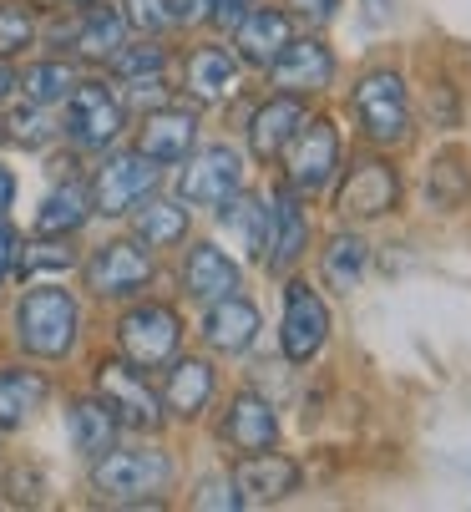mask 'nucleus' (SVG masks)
Wrapping results in <instances>:
<instances>
[{
    "mask_svg": "<svg viewBox=\"0 0 471 512\" xmlns=\"http://www.w3.org/2000/svg\"><path fill=\"white\" fill-rule=\"evenodd\" d=\"M82 330V305L61 284H31L16 305V340L36 360H66Z\"/></svg>",
    "mask_w": 471,
    "mask_h": 512,
    "instance_id": "f257e3e1",
    "label": "nucleus"
},
{
    "mask_svg": "<svg viewBox=\"0 0 471 512\" xmlns=\"http://www.w3.org/2000/svg\"><path fill=\"white\" fill-rule=\"evenodd\" d=\"M173 482V457L163 447H107L92 467V487L107 502H152Z\"/></svg>",
    "mask_w": 471,
    "mask_h": 512,
    "instance_id": "f03ea898",
    "label": "nucleus"
},
{
    "mask_svg": "<svg viewBox=\"0 0 471 512\" xmlns=\"http://www.w3.org/2000/svg\"><path fill=\"white\" fill-rule=\"evenodd\" d=\"M117 345H122V360H132L137 371H157L168 365L183 345V320L173 305H132L122 320H117Z\"/></svg>",
    "mask_w": 471,
    "mask_h": 512,
    "instance_id": "7ed1b4c3",
    "label": "nucleus"
},
{
    "mask_svg": "<svg viewBox=\"0 0 471 512\" xmlns=\"http://www.w3.org/2000/svg\"><path fill=\"white\" fill-rule=\"evenodd\" d=\"M127 127V107L107 82H76L66 97V137L82 153H107Z\"/></svg>",
    "mask_w": 471,
    "mask_h": 512,
    "instance_id": "20e7f679",
    "label": "nucleus"
},
{
    "mask_svg": "<svg viewBox=\"0 0 471 512\" xmlns=\"http://www.w3.org/2000/svg\"><path fill=\"white\" fill-rule=\"evenodd\" d=\"M97 396L107 401V411L117 416V426H137V431H157L168 421L163 396L147 386V376L132 360H102L97 365Z\"/></svg>",
    "mask_w": 471,
    "mask_h": 512,
    "instance_id": "39448f33",
    "label": "nucleus"
},
{
    "mask_svg": "<svg viewBox=\"0 0 471 512\" xmlns=\"http://www.w3.org/2000/svg\"><path fill=\"white\" fill-rule=\"evenodd\" d=\"M284 148H289V188L299 198L330 188V178L340 168V132L330 117H304Z\"/></svg>",
    "mask_w": 471,
    "mask_h": 512,
    "instance_id": "423d86ee",
    "label": "nucleus"
},
{
    "mask_svg": "<svg viewBox=\"0 0 471 512\" xmlns=\"http://www.w3.org/2000/svg\"><path fill=\"white\" fill-rule=\"evenodd\" d=\"M152 188H157V163L132 148V153L102 158V168L92 173V188H87V193H92V213H102V218H127Z\"/></svg>",
    "mask_w": 471,
    "mask_h": 512,
    "instance_id": "0eeeda50",
    "label": "nucleus"
},
{
    "mask_svg": "<svg viewBox=\"0 0 471 512\" xmlns=\"http://www.w3.org/2000/svg\"><path fill=\"white\" fill-rule=\"evenodd\" d=\"M152 279V249L142 239H112L87 259V289L97 300H132Z\"/></svg>",
    "mask_w": 471,
    "mask_h": 512,
    "instance_id": "6e6552de",
    "label": "nucleus"
},
{
    "mask_svg": "<svg viewBox=\"0 0 471 512\" xmlns=\"http://www.w3.org/2000/svg\"><path fill=\"white\" fill-rule=\"evenodd\" d=\"M183 178H178V193L183 203H198V208H218L223 198H233L244 188V158L228 148V142H213L203 153H188L183 158Z\"/></svg>",
    "mask_w": 471,
    "mask_h": 512,
    "instance_id": "1a4fd4ad",
    "label": "nucleus"
},
{
    "mask_svg": "<svg viewBox=\"0 0 471 512\" xmlns=\"http://www.w3.org/2000/svg\"><path fill=\"white\" fill-rule=\"evenodd\" d=\"M355 112L365 122V132L375 142H401L411 127V102H406V82L396 71H370L355 87Z\"/></svg>",
    "mask_w": 471,
    "mask_h": 512,
    "instance_id": "9d476101",
    "label": "nucleus"
},
{
    "mask_svg": "<svg viewBox=\"0 0 471 512\" xmlns=\"http://www.w3.org/2000/svg\"><path fill=\"white\" fill-rule=\"evenodd\" d=\"M279 340H284V355L289 360H314L325 350V340H330V310H325V300L314 295L309 284H284V330H279Z\"/></svg>",
    "mask_w": 471,
    "mask_h": 512,
    "instance_id": "9b49d317",
    "label": "nucleus"
},
{
    "mask_svg": "<svg viewBox=\"0 0 471 512\" xmlns=\"http://www.w3.org/2000/svg\"><path fill=\"white\" fill-rule=\"evenodd\" d=\"M198 142V117L188 107H152L137 127V153L152 158L157 168L168 163H183Z\"/></svg>",
    "mask_w": 471,
    "mask_h": 512,
    "instance_id": "f8f14e48",
    "label": "nucleus"
},
{
    "mask_svg": "<svg viewBox=\"0 0 471 512\" xmlns=\"http://www.w3.org/2000/svg\"><path fill=\"white\" fill-rule=\"evenodd\" d=\"M269 77H274V87H284V92H320V87H330V77H335V56H330V46L325 41H314V36H289L284 41V51L269 61Z\"/></svg>",
    "mask_w": 471,
    "mask_h": 512,
    "instance_id": "ddd939ff",
    "label": "nucleus"
},
{
    "mask_svg": "<svg viewBox=\"0 0 471 512\" xmlns=\"http://www.w3.org/2000/svg\"><path fill=\"white\" fill-rule=\"evenodd\" d=\"M396 198H401L396 168H385V163H360V168H350V178L340 183L335 208H340L345 218H380V213L396 208Z\"/></svg>",
    "mask_w": 471,
    "mask_h": 512,
    "instance_id": "4468645a",
    "label": "nucleus"
},
{
    "mask_svg": "<svg viewBox=\"0 0 471 512\" xmlns=\"http://www.w3.org/2000/svg\"><path fill=\"white\" fill-rule=\"evenodd\" d=\"M218 229L228 234L233 249H244L249 259H264L269 254V229H274V208L259 198V193H233L218 203Z\"/></svg>",
    "mask_w": 471,
    "mask_h": 512,
    "instance_id": "2eb2a0df",
    "label": "nucleus"
},
{
    "mask_svg": "<svg viewBox=\"0 0 471 512\" xmlns=\"http://www.w3.org/2000/svg\"><path fill=\"white\" fill-rule=\"evenodd\" d=\"M203 340H208L218 355H244V350L259 340V310H254L244 295L213 300L208 315H203Z\"/></svg>",
    "mask_w": 471,
    "mask_h": 512,
    "instance_id": "dca6fc26",
    "label": "nucleus"
},
{
    "mask_svg": "<svg viewBox=\"0 0 471 512\" xmlns=\"http://www.w3.org/2000/svg\"><path fill=\"white\" fill-rule=\"evenodd\" d=\"M233 487L244 492V502H279L299 487V467L279 452H244V462L233 467Z\"/></svg>",
    "mask_w": 471,
    "mask_h": 512,
    "instance_id": "f3484780",
    "label": "nucleus"
},
{
    "mask_svg": "<svg viewBox=\"0 0 471 512\" xmlns=\"http://www.w3.org/2000/svg\"><path fill=\"white\" fill-rule=\"evenodd\" d=\"M173 371L163 381V411L178 416V421H193L203 416V406L213 401V365L198 360V355H183V360H168Z\"/></svg>",
    "mask_w": 471,
    "mask_h": 512,
    "instance_id": "a211bd4d",
    "label": "nucleus"
},
{
    "mask_svg": "<svg viewBox=\"0 0 471 512\" xmlns=\"http://www.w3.org/2000/svg\"><path fill=\"white\" fill-rule=\"evenodd\" d=\"M299 122H304V102H299L294 92L269 97V102L249 117V148H254V158H259V163L279 158V153H284V142L294 137Z\"/></svg>",
    "mask_w": 471,
    "mask_h": 512,
    "instance_id": "6ab92c4d",
    "label": "nucleus"
},
{
    "mask_svg": "<svg viewBox=\"0 0 471 512\" xmlns=\"http://www.w3.org/2000/svg\"><path fill=\"white\" fill-rule=\"evenodd\" d=\"M183 284H188L193 300L213 305L223 295H239V264H233L218 244H193L188 264H183Z\"/></svg>",
    "mask_w": 471,
    "mask_h": 512,
    "instance_id": "aec40b11",
    "label": "nucleus"
},
{
    "mask_svg": "<svg viewBox=\"0 0 471 512\" xmlns=\"http://www.w3.org/2000/svg\"><path fill=\"white\" fill-rule=\"evenodd\" d=\"M51 396V381L26 365H0V431H21Z\"/></svg>",
    "mask_w": 471,
    "mask_h": 512,
    "instance_id": "412c9836",
    "label": "nucleus"
},
{
    "mask_svg": "<svg viewBox=\"0 0 471 512\" xmlns=\"http://www.w3.org/2000/svg\"><path fill=\"white\" fill-rule=\"evenodd\" d=\"M233 41H239V56L259 71H269V61L284 51L289 41V16L274 11V6H254L239 26H233Z\"/></svg>",
    "mask_w": 471,
    "mask_h": 512,
    "instance_id": "4be33fe9",
    "label": "nucleus"
},
{
    "mask_svg": "<svg viewBox=\"0 0 471 512\" xmlns=\"http://www.w3.org/2000/svg\"><path fill=\"white\" fill-rule=\"evenodd\" d=\"M223 431H228V442L239 452H264V447H274V436H279V416H274V406L264 396L244 391V396H233Z\"/></svg>",
    "mask_w": 471,
    "mask_h": 512,
    "instance_id": "5701e85b",
    "label": "nucleus"
},
{
    "mask_svg": "<svg viewBox=\"0 0 471 512\" xmlns=\"http://www.w3.org/2000/svg\"><path fill=\"white\" fill-rule=\"evenodd\" d=\"M309 249V218L299 208V193L294 188H279L274 193V229H269V269H289L299 254Z\"/></svg>",
    "mask_w": 471,
    "mask_h": 512,
    "instance_id": "b1692460",
    "label": "nucleus"
},
{
    "mask_svg": "<svg viewBox=\"0 0 471 512\" xmlns=\"http://www.w3.org/2000/svg\"><path fill=\"white\" fill-rule=\"evenodd\" d=\"M66 436L82 457H102L107 447H117V416L107 411L102 396H82L66 406Z\"/></svg>",
    "mask_w": 471,
    "mask_h": 512,
    "instance_id": "393cba45",
    "label": "nucleus"
},
{
    "mask_svg": "<svg viewBox=\"0 0 471 512\" xmlns=\"http://www.w3.org/2000/svg\"><path fill=\"white\" fill-rule=\"evenodd\" d=\"M112 71L127 87V97H157L163 92V77H168V51L152 41H137V46L122 41V51L112 56Z\"/></svg>",
    "mask_w": 471,
    "mask_h": 512,
    "instance_id": "a878e982",
    "label": "nucleus"
},
{
    "mask_svg": "<svg viewBox=\"0 0 471 512\" xmlns=\"http://www.w3.org/2000/svg\"><path fill=\"white\" fill-rule=\"evenodd\" d=\"M188 92L198 102H228L239 92V61H233L223 46H198L188 56Z\"/></svg>",
    "mask_w": 471,
    "mask_h": 512,
    "instance_id": "bb28decb",
    "label": "nucleus"
},
{
    "mask_svg": "<svg viewBox=\"0 0 471 512\" xmlns=\"http://www.w3.org/2000/svg\"><path fill=\"white\" fill-rule=\"evenodd\" d=\"M87 218H92V193H87L82 183H61V188L46 193V203H41V213H36V234L66 239V234L82 229Z\"/></svg>",
    "mask_w": 471,
    "mask_h": 512,
    "instance_id": "cd10ccee",
    "label": "nucleus"
},
{
    "mask_svg": "<svg viewBox=\"0 0 471 512\" xmlns=\"http://www.w3.org/2000/svg\"><path fill=\"white\" fill-rule=\"evenodd\" d=\"M127 41V16L117 6H97V0H87V16L82 26H76V51H82L87 61H112Z\"/></svg>",
    "mask_w": 471,
    "mask_h": 512,
    "instance_id": "c85d7f7f",
    "label": "nucleus"
},
{
    "mask_svg": "<svg viewBox=\"0 0 471 512\" xmlns=\"http://www.w3.org/2000/svg\"><path fill=\"white\" fill-rule=\"evenodd\" d=\"M132 229L147 249H173L178 239H188V208L173 203V198H142L137 203V218H132Z\"/></svg>",
    "mask_w": 471,
    "mask_h": 512,
    "instance_id": "c756f323",
    "label": "nucleus"
},
{
    "mask_svg": "<svg viewBox=\"0 0 471 512\" xmlns=\"http://www.w3.org/2000/svg\"><path fill=\"white\" fill-rule=\"evenodd\" d=\"M466 198H471V168H466V158H461V153H441V158L426 168V203L441 208V213H451V208H461Z\"/></svg>",
    "mask_w": 471,
    "mask_h": 512,
    "instance_id": "7c9ffc66",
    "label": "nucleus"
},
{
    "mask_svg": "<svg viewBox=\"0 0 471 512\" xmlns=\"http://www.w3.org/2000/svg\"><path fill=\"white\" fill-rule=\"evenodd\" d=\"M365 264H370V244L360 234H340L325 249V284L340 289V295H350V289L360 284V274H365Z\"/></svg>",
    "mask_w": 471,
    "mask_h": 512,
    "instance_id": "2f4dec72",
    "label": "nucleus"
},
{
    "mask_svg": "<svg viewBox=\"0 0 471 512\" xmlns=\"http://www.w3.org/2000/svg\"><path fill=\"white\" fill-rule=\"evenodd\" d=\"M71 87H76V71L66 61H36L21 77V92H26L31 107H56V102L71 97Z\"/></svg>",
    "mask_w": 471,
    "mask_h": 512,
    "instance_id": "473e14b6",
    "label": "nucleus"
},
{
    "mask_svg": "<svg viewBox=\"0 0 471 512\" xmlns=\"http://www.w3.org/2000/svg\"><path fill=\"white\" fill-rule=\"evenodd\" d=\"M36 41V16L26 0H0V56H21Z\"/></svg>",
    "mask_w": 471,
    "mask_h": 512,
    "instance_id": "72a5a7b5",
    "label": "nucleus"
},
{
    "mask_svg": "<svg viewBox=\"0 0 471 512\" xmlns=\"http://www.w3.org/2000/svg\"><path fill=\"white\" fill-rule=\"evenodd\" d=\"M71 264H76L71 244H66V239H46V234H41L36 244H21V264H16V269H21L26 279H36V274H66Z\"/></svg>",
    "mask_w": 471,
    "mask_h": 512,
    "instance_id": "f704fd0d",
    "label": "nucleus"
},
{
    "mask_svg": "<svg viewBox=\"0 0 471 512\" xmlns=\"http://www.w3.org/2000/svg\"><path fill=\"white\" fill-rule=\"evenodd\" d=\"M193 507H198V512H239V507H249V502H244L239 487H233V477H213V482L198 487Z\"/></svg>",
    "mask_w": 471,
    "mask_h": 512,
    "instance_id": "c9c22d12",
    "label": "nucleus"
},
{
    "mask_svg": "<svg viewBox=\"0 0 471 512\" xmlns=\"http://www.w3.org/2000/svg\"><path fill=\"white\" fill-rule=\"evenodd\" d=\"M127 26H137V31H163V26H173V16H168V0H127Z\"/></svg>",
    "mask_w": 471,
    "mask_h": 512,
    "instance_id": "e433bc0d",
    "label": "nucleus"
},
{
    "mask_svg": "<svg viewBox=\"0 0 471 512\" xmlns=\"http://www.w3.org/2000/svg\"><path fill=\"white\" fill-rule=\"evenodd\" d=\"M254 6H259V0H208V21H218V26H228V31H233V26H239Z\"/></svg>",
    "mask_w": 471,
    "mask_h": 512,
    "instance_id": "4c0bfd02",
    "label": "nucleus"
},
{
    "mask_svg": "<svg viewBox=\"0 0 471 512\" xmlns=\"http://www.w3.org/2000/svg\"><path fill=\"white\" fill-rule=\"evenodd\" d=\"M21 264V234H16V224L6 213H0V274H11Z\"/></svg>",
    "mask_w": 471,
    "mask_h": 512,
    "instance_id": "58836bf2",
    "label": "nucleus"
},
{
    "mask_svg": "<svg viewBox=\"0 0 471 512\" xmlns=\"http://www.w3.org/2000/svg\"><path fill=\"white\" fill-rule=\"evenodd\" d=\"M168 16H173V26H193L208 16V0H168Z\"/></svg>",
    "mask_w": 471,
    "mask_h": 512,
    "instance_id": "ea45409f",
    "label": "nucleus"
},
{
    "mask_svg": "<svg viewBox=\"0 0 471 512\" xmlns=\"http://www.w3.org/2000/svg\"><path fill=\"white\" fill-rule=\"evenodd\" d=\"M289 11H299V16H314V21H325V16H335V6L340 0H284Z\"/></svg>",
    "mask_w": 471,
    "mask_h": 512,
    "instance_id": "a19ab883",
    "label": "nucleus"
},
{
    "mask_svg": "<svg viewBox=\"0 0 471 512\" xmlns=\"http://www.w3.org/2000/svg\"><path fill=\"white\" fill-rule=\"evenodd\" d=\"M11 203H16V173L0 163V213H11Z\"/></svg>",
    "mask_w": 471,
    "mask_h": 512,
    "instance_id": "79ce46f5",
    "label": "nucleus"
},
{
    "mask_svg": "<svg viewBox=\"0 0 471 512\" xmlns=\"http://www.w3.org/2000/svg\"><path fill=\"white\" fill-rule=\"evenodd\" d=\"M11 92H21V77H16V66H11L6 56H0V102H6Z\"/></svg>",
    "mask_w": 471,
    "mask_h": 512,
    "instance_id": "37998d69",
    "label": "nucleus"
},
{
    "mask_svg": "<svg viewBox=\"0 0 471 512\" xmlns=\"http://www.w3.org/2000/svg\"><path fill=\"white\" fill-rule=\"evenodd\" d=\"M365 21H370V26H385V21H390V6H385V0H370V6H365Z\"/></svg>",
    "mask_w": 471,
    "mask_h": 512,
    "instance_id": "c03bdc74",
    "label": "nucleus"
},
{
    "mask_svg": "<svg viewBox=\"0 0 471 512\" xmlns=\"http://www.w3.org/2000/svg\"><path fill=\"white\" fill-rule=\"evenodd\" d=\"M0 279H6V274H0Z\"/></svg>",
    "mask_w": 471,
    "mask_h": 512,
    "instance_id": "a18cd8bd",
    "label": "nucleus"
}]
</instances>
